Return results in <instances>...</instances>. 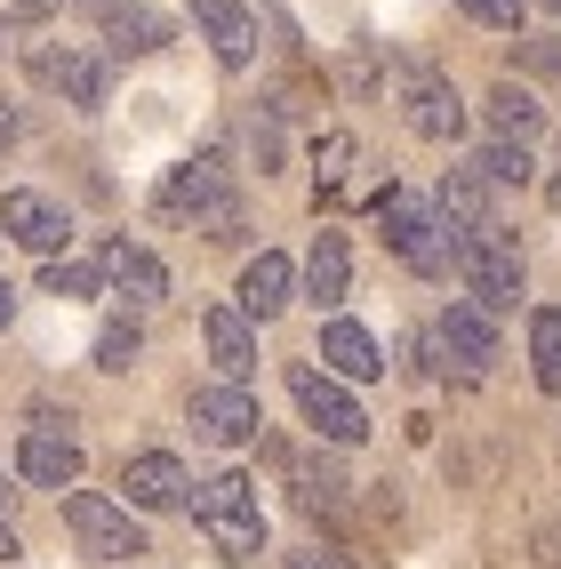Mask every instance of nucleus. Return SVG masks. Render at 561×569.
<instances>
[{
    "label": "nucleus",
    "mask_w": 561,
    "mask_h": 569,
    "mask_svg": "<svg viewBox=\"0 0 561 569\" xmlns=\"http://www.w3.org/2000/svg\"><path fill=\"white\" fill-rule=\"evenodd\" d=\"M161 217H184V224H193V233H209V241H233V233H241V193H233V169H224V153L177 161L169 184H161Z\"/></svg>",
    "instance_id": "1"
},
{
    "label": "nucleus",
    "mask_w": 561,
    "mask_h": 569,
    "mask_svg": "<svg viewBox=\"0 0 561 569\" xmlns=\"http://www.w3.org/2000/svg\"><path fill=\"white\" fill-rule=\"evenodd\" d=\"M193 529H201L224 561H257V553H266L257 481H249V473H209V481H193Z\"/></svg>",
    "instance_id": "2"
},
{
    "label": "nucleus",
    "mask_w": 561,
    "mask_h": 569,
    "mask_svg": "<svg viewBox=\"0 0 561 569\" xmlns=\"http://www.w3.org/2000/svg\"><path fill=\"white\" fill-rule=\"evenodd\" d=\"M378 224H385V249L409 264V273H425V281H449V273H458V233L433 217V201L385 193V201H378Z\"/></svg>",
    "instance_id": "3"
},
{
    "label": "nucleus",
    "mask_w": 561,
    "mask_h": 569,
    "mask_svg": "<svg viewBox=\"0 0 561 569\" xmlns=\"http://www.w3.org/2000/svg\"><path fill=\"white\" fill-rule=\"evenodd\" d=\"M458 281L481 313H505L521 297V249L513 233H498V224H481V233H458Z\"/></svg>",
    "instance_id": "4"
},
{
    "label": "nucleus",
    "mask_w": 561,
    "mask_h": 569,
    "mask_svg": "<svg viewBox=\"0 0 561 569\" xmlns=\"http://www.w3.org/2000/svg\"><path fill=\"white\" fill-rule=\"evenodd\" d=\"M24 64H32V81H41V89H57L64 104H81V112H97L104 97H112V64L97 57V49H57V41H32L24 49Z\"/></svg>",
    "instance_id": "5"
},
{
    "label": "nucleus",
    "mask_w": 561,
    "mask_h": 569,
    "mask_svg": "<svg viewBox=\"0 0 561 569\" xmlns=\"http://www.w3.org/2000/svg\"><path fill=\"white\" fill-rule=\"evenodd\" d=\"M64 529L81 538L89 561H129V553H144V529L129 521V506L97 498V489H72V498H64Z\"/></svg>",
    "instance_id": "6"
},
{
    "label": "nucleus",
    "mask_w": 561,
    "mask_h": 569,
    "mask_svg": "<svg viewBox=\"0 0 561 569\" xmlns=\"http://www.w3.org/2000/svg\"><path fill=\"white\" fill-rule=\"evenodd\" d=\"M184 426H193L201 441H217V449H241V441H257L266 409H257L249 386H193L184 393Z\"/></svg>",
    "instance_id": "7"
},
{
    "label": "nucleus",
    "mask_w": 561,
    "mask_h": 569,
    "mask_svg": "<svg viewBox=\"0 0 561 569\" xmlns=\"http://www.w3.org/2000/svg\"><path fill=\"white\" fill-rule=\"evenodd\" d=\"M289 393H297V409H305V426L321 433V441H361L369 433V417H361V401L337 386L329 369H313V361H297L289 369Z\"/></svg>",
    "instance_id": "8"
},
{
    "label": "nucleus",
    "mask_w": 561,
    "mask_h": 569,
    "mask_svg": "<svg viewBox=\"0 0 561 569\" xmlns=\"http://www.w3.org/2000/svg\"><path fill=\"white\" fill-rule=\"evenodd\" d=\"M401 104H409V129H418L425 144H449V137H465V97L449 89L441 72L409 64V72H401Z\"/></svg>",
    "instance_id": "9"
},
{
    "label": "nucleus",
    "mask_w": 561,
    "mask_h": 569,
    "mask_svg": "<svg viewBox=\"0 0 561 569\" xmlns=\"http://www.w3.org/2000/svg\"><path fill=\"white\" fill-rule=\"evenodd\" d=\"M433 346L458 361L465 377H481L498 361V313H481L473 297H449V313H441V329H433Z\"/></svg>",
    "instance_id": "10"
},
{
    "label": "nucleus",
    "mask_w": 561,
    "mask_h": 569,
    "mask_svg": "<svg viewBox=\"0 0 561 569\" xmlns=\"http://www.w3.org/2000/svg\"><path fill=\"white\" fill-rule=\"evenodd\" d=\"M184 466L169 458V449H137V458L121 466V506H137V513H169V506H184Z\"/></svg>",
    "instance_id": "11"
},
{
    "label": "nucleus",
    "mask_w": 561,
    "mask_h": 569,
    "mask_svg": "<svg viewBox=\"0 0 561 569\" xmlns=\"http://www.w3.org/2000/svg\"><path fill=\"white\" fill-rule=\"evenodd\" d=\"M0 224H9V241L17 249H32V257H57L64 249V233H72V224H64V209L49 201V193H0Z\"/></svg>",
    "instance_id": "12"
},
{
    "label": "nucleus",
    "mask_w": 561,
    "mask_h": 569,
    "mask_svg": "<svg viewBox=\"0 0 561 569\" xmlns=\"http://www.w3.org/2000/svg\"><path fill=\"white\" fill-rule=\"evenodd\" d=\"M97 273H104V289H121L129 306H161V297H169V264L153 249H137V241H104Z\"/></svg>",
    "instance_id": "13"
},
{
    "label": "nucleus",
    "mask_w": 561,
    "mask_h": 569,
    "mask_svg": "<svg viewBox=\"0 0 561 569\" xmlns=\"http://www.w3.org/2000/svg\"><path fill=\"white\" fill-rule=\"evenodd\" d=\"M201 337H209V361L224 369V386H249V369H257V321L241 306H209Z\"/></svg>",
    "instance_id": "14"
},
{
    "label": "nucleus",
    "mask_w": 561,
    "mask_h": 569,
    "mask_svg": "<svg viewBox=\"0 0 561 569\" xmlns=\"http://www.w3.org/2000/svg\"><path fill=\"white\" fill-rule=\"evenodd\" d=\"M17 473L32 489H72V481H81V441L57 433V426H32L24 449H17Z\"/></svg>",
    "instance_id": "15"
},
{
    "label": "nucleus",
    "mask_w": 561,
    "mask_h": 569,
    "mask_svg": "<svg viewBox=\"0 0 561 569\" xmlns=\"http://www.w3.org/2000/svg\"><path fill=\"white\" fill-rule=\"evenodd\" d=\"M321 369L337 377V386H361V377H385V353H378V337H369L361 321H329L321 329Z\"/></svg>",
    "instance_id": "16"
},
{
    "label": "nucleus",
    "mask_w": 561,
    "mask_h": 569,
    "mask_svg": "<svg viewBox=\"0 0 561 569\" xmlns=\"http://www.w3.org/2000/svg\"><path fill=\"white\" fill-rule=\"evenodd\" d=\"M193 24L209 32L217 64H249L257 57V17L241 9V0H193Z\"/></svg>",
    "instance_id": "17"
},
{
    "label": "nucleus",
    "mask_w": 561,
    "mask_h": 569,
    "mask_svg": "<svg viewBox=\"0 0 561 569\" xmlns=\"http://www.w3.org/2000/svg\"><path fill=\"white\" fill-rule=\"evenodd\" d=\"M89 9L104 17V41L121 49V57H153V49H169V17L137 9V0H89Z\"/></svg>",
    "instance_id": "18"
},
{
    "label": "nucleus",
    "mask_w": 561,
    "mask_h": 569,
    "mask_svg": "<svg viewBox=\"0 0 561 569\" xmlns=\"http://www.w3.org/2000/svg\"><path fill=\"white\" fill-rule=\"evenodd\" d=\"M289 289H297V273H289V257H273V249H257V257L241 264V313H249V321H273V313L289 306Z\"/></svg>",
    "instance_id": "19"
},
{
    "label": "nucleus",
    "mask_w": 561,
    "mask_h": 569,
    "mask_svg": "<svg viewBox=\"0 0 561 569\" xmlns=\"http://www.w3.org/2000/svg\"><path fill=\"white\" fill-rule=\"evenodd\" d=\"M345 289H353V249H345V233H313V257H305V297L313 306H345Z\"/></svg>",
    "instance_id": "20"
},
{
    "label": "nucleus",
    "mask_w": 561,
    "mask_h": 569,
    "mask_svg": "<svg viewBox=\"0 0 561 569\" xmlns=\"http://www.w3.org/2000/svg\"><path fill=\"white\" fill-rule=\"evenodd\" d=\"M481 121L498 129V144H530V137L545 129V104L521 89V81H498L490 97H481Z\"/></svg>",
    "instance_id": "21"
},
{
    "label": "nucleus",
    "mask_w": 561,
    "mask_h": 569,
    "mask_svg": "<svg viewBox=\"0 0 561 569\" xmlns=\"http://www.w3.org/2000/svg\"><path fill=\"white\" fill-rule=\"evenodd\" d=\"M433 217L449 224V233H481V224H498L490 217V184H481L473 169H449L441 193H433Z\"/></svg>",
    "instance_id": "22"
},
{
    "label": "nucleus",
    "mask_w": 561,
    "mask_h": 569,
    "mask_svg": "<svg viewBox=\"0 0 561 569\" xmlns=\"http://www.w3.org/2000/svg\"><path fill=\"white\" fill-rule=\"evenodd\" d=\"M530 361H538V393H561V313L553 306L530 313Z\"/></svg>",
    "instance_id": "23"
},
{
    "label": "nucleus",
    "mask_w": 561,
    "mask_h": 569,
    "mask_svg": "<svg viewBox=\"0 0 561 569\" xmlns=\"http://www.w3.org/2000/svg\"><path fill=\"white\" fill-rule=\"evenodd\" d=\"M473 177L481 184H530V144H481Z\"/></svg>",
    "instance_id": "24"
},
{
    "label": "nucleus",
    "mask_w": 561,
    "mask_h": 569,
    "mask_svg": "<svg viewBox=\"0 0 561 569\" xmlns=\"http://www.w3.org/2000/svg\"><path fill=\"white\" fill-rule=\"evenodd\" d=\"M137 353H144V329H137V313H129V321H104V329H97V369H129Z\"/></svg>",
    "instance_id": "25"
},
{
    "label": "nucleus",
    "mask_w": 561,
    "mask_h": 569,
    "mask_svg": "<svg viewBox=\"0 0 561 569\" xmlns=\"http://www.w3.org/2000/svg\"><path fill=\"white\" fill-rule=\"evenodd\" d=\"M41 289H49V297H97L104 273H97V264H72V257H49V264H41Z\"/></svg>",
    "instance_id": "26"
},
{
    "label": "nucleus",
    "mask_w": 561,
    "mask_h": 569,
    "mask_svg": "<svg viewBox=\"0 0 561 569\" xmlns=\"http://www.w3.org/2000/svg\"><path fill=\"white\" fill-rule=\"evenodd\" d=\"M345 161H353V137H345V129H329V137L313 144V177H321V193H337V184H345Z\"/></svg>",
    "instance_id": "27"
},
{
    "label": "nucleus",
    "mask_w": 561,
    "mask_h": 569,
    "mask_svg": "<svg viewBox=\"0 0 561 569\" xmlns=\"http://www.w3.org/2000/svg\"><path fill=\"white\" fill-rule=\"evenodd\" d=\"M458 17L490 24V32H521V0H458Z\"/></svg>",
    "instance_id": "28"
},
{
    "label": "nucleus",
    "mask_w": 561,
    "mask_h": 569,
    "mask_svg": "<svg viewBox=\"0 0 561 569\" xmlns=\"http://www.w3.org/2000/svg\"><path fill=\"white\" fill-rule=\"evenodd\" d=\"M513 57L530 64V72H545V81H561V41H521Z\"/></svg>",
    "instance_id": "29"
},
{
    "label": "nucleus",
    "mask_w": 561,
    "mask_h": 569,
    "mask_svg": "<svg viewBox=\"0 0 561 569\" xmlns=\"http://www.w3.org/2000/svg\"><path fill=\"white\" fill-rule=\"evenodd\" d=\"M289 569H353V561H345V553H297Z\"/></svg>",
    "instance_id": "30"
},
{
    "label": "nucleus",
    "mask_w": 561,
    "mask_h": 569,
    "mask_svg": "<svg viewBox=\"0 0 561 569\" xmlns=\"http://www.w3.org/2000/svg\"><path fill=\"white\" fill-rule=\"evenodd\" d=\"M9 9H17V17H57L64 0H9Z\"/></svg>",
    "instance_id": "31"
},
{
    "label": "nucleus",
    "mask_w": 561,
    "mask_h": 569,
    "mask_svg": "<svg viewBox=\"0 0 561 569\" xmlns=\"http://www.w3.org/2000/svg\"><path fill=\"white\" fill-rule=\"evenodd\" d=\"M17 144V104H0V153Z\"/></svg>",
    "instance_id": "32"
},
{
    "label": "nucleus",
    "mask_w": 561,
    "mask_h": 569,
    "mask_svg": "<svg viewBox=\"0 0 561 569\" xmlns=\"http://www.w3.org/2000/svg\"><path fill=\"white\" fill-rule=\"evenodd\" d=\"M9 561H17V529H9V521H0V569H9Z\"/></svg>",
    "instance_id": "33"
},
{
    "label": "nucleus",
    "mask_w": 561,
    "mask_h": 569,
    "mask_svg": "<svg viewBox=\"0 0 561 569\" xmlns=\"http://www.w3.org/2000/svg\"><path fill=\"white\" fill-rule=\"evenodd\" d=\"M9 321H17V289H9V281H0V329H9Z\"/></svg>",
    "instance_id": "34"
},
{
    "label": "nucleus",
    "mask_w": 561,
    "mask_h": 569,
    "mask_svg": "<svg viewBox=\"0 0 561 569\" xmlns=\"http://www.w3.org/2000/svg\"><path fill=\"white\" fill-rule=\"evenodd\" d=\"M9 498H17V489H9V473H0V506H9Z\"/></svg>",
    "instance_id": "35"
},
{
    "label": "nucleus",
    "mask_w": 561,
    "mask_h": 569,
    "mask_svg": "<svg viewBox=\"0 0 561 569\" xmlns=\"http://www.w3.org/2000/svg\"><path fill=\"white\" fill-rule=\"evenodd\" d=\"M538 9H545V17H561V0H538Z\"/></svg>",
    "instance_id": "36"
}]
</instances>
